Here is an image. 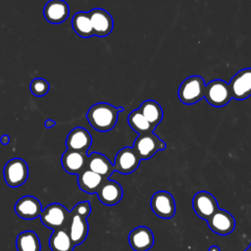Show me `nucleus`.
<instances>
[{"label":"nucleus","mask_w":251,"mask_h":251,"mask_svg":"<svg viewBox=\"0 0 251 251\" xmlns=\"http://www.w3.org/2000/svg\"><path fill=\"white\" fill-rule=\"evenodd\" d=\"M91 213V206L88 201H81L70 211L68 223L65 226L75 246L84 242L88 235L89 226L87 218Z\"/></svg>","instance_id":"obj_1"},{"label":"nucleus","mask_w":251,"mask_h":251,"mask_svg":"<svg viewBox=\"0 0 251 251\" xmlns=\"http://www.w3.org/2000/svg\"><path fill=\"white\" fill-rule=\"evenodd\" d=\"M124 111V107H115L109 103L100 102L89 108L86 118L94 129L105 132L114 128L118 122L119 114Z\"/></svg>","instance_id":"obj_2"},{"label":"nucleus","mask_w":251,"mask_h":251,"mask_svg":"<svg viewBox=\"0 0 251 251\" xmlns=\"http://www.w3.org/2000/svg\"><path fill=\"white\" fill-rule=\"evenodd\" d=\"M205 80L200 75L186 77L180 84L177 95L179 100L186 105H192L204 98Z\"/></svg>","instance_id":"obj_3"},{"label":"nucleus","mask_w":251,"mask_h":251,"mask_svg":"<svg viewBox=\"0 0 251 251\" xmlns=\"http://www.w3.org/2000/svg\"><path fill=\"white\" fill-rule=\"evenodd\" d=\"M132 148L140 160H148L157 152L166 149V143L154 132L138 134L133 141Z\"/></svg>","instance_id":"obj_4"},{"label":"nucleus","mask_w":251,"mask_h":251,"mask_svg":"<svg viewBox=\"0 0 251 251\" xmlns=\"http://www.w3.org/2000/svg\"><path fill=\"white\" fill-rule=\"evenodd\" d=\"M70 211L60 203H51L47 205L40 214L41 223L48 228L55 230L65 227Z\"/></svg>","instance_id":"obj_5"},{"label":"nucleus","mask_w":251,"mask_h":251,"mask_svg":"<svg viewBox=\"0 0 251 251\" xmlns=\"http://www.w3.org/2000/svg\"><path fill=\"white\" fill-rule=\"evenodd\" d=\"M204 98L213 107L226 106L231 99L228 83L223 79L211 80L205 86Z\"/></svg>","instance_id":"obj_6"},{"label":"nucleus","mask_w":251,"mask_h":251,"mask_svg":"<svg viewBox=\"0 0 251 251\" xmlns=\"http://www.w3.org/2000/svg\"><path fill=\"white\" fill-rule=\"evenodd\" d=\"M5 182L11 187L23 185L28 176V167L25 160L14 158L8 161L3 171Z\"/></svg>","instance_id":"obj_7"},{"label":"nucleus","mask_w":251,"mask_h":251,"mask_svg":"<svg viewBox=\"0 0 251 251\" xmlns=\"http://www.w3.org/2000/svg\"><path fill=\"white\" fill-rule=\"evenodd\" d=\"M231 98L234 100H244L251 96V68L237 72L228 82Z\"/></svg>","instance_id":"obj_8"},{"label":"nucleus","mask_w":251,"mask_h":251,"mask_svg":"<svg viewBox=\"0 0 251 251\" xmlns=\"http://www.w3.org/2000/svg\"><path fill=\"white\" fill-rule=\"evenodd\" d=\"M153 213L162 219H171L176 213V202L173 195L168 191H157L150 200Z\"/></svg>","instance_id":"obj_9"},{"label":"nucleus","mask_w":251,"mask_h":251,"mask_svg":"<svg viewBox=\"0 0 251 251\" xmlns=\"http://www.w3.org/2000/svg\"><path fill=\"white\" fill-rule=\"evenodd\" d=\"M140 158L132 147H124L116 154L114 170L123 175L133 173L140 164Z\"/></svg>","instance_id":"obj_10"},{"label":"nucleus","mask_w":251,"mask_h":251,"mask_svg":"<svg viewBox=\"0 0 251 251\" xmlns=\"http://www.w3.org/2000/svg\"><path fill=\"white\" fill-rule=\"evenodd\" d=\"M208 226L212 231L219 235H227L235 228L233 216L224 209H218L207 221Z\"/></svg>","instance_id":"obj_11"},{"label":"nucleus","mask_w":251,"mask_h":251,"mask_svg":"<svg viewBox=\"0 0 251 251\" xmlns=\"http://www.w3.org/2000/svg\"><path fill=\"white\" fill-rule=\"evenodd\" d=\"M192 207L195 214L207 221L218 209L217 199L208 191H198L192 199Z\"/></svg>","instance_id":"obj_12"},{"label":"nucleus","mask_w":251,"mask_h":251,"mask_svg":"<svg viewBox=\"0 0 251 251\" xmlns=\"http://www.w3.org/2000/svg\"><path fill=\"white\" fill-rule=\"evenodd\" d=\"M93 33L98 37L108 36L114 27V21L109 12L102 8H95L88 12Z\"/></svg>","instance_id":"obj_13"},{"label":"nucleus","mask_w":251,"mask_h":251,"mask_svg":"<svg viewBox=\"0 0 251 251\" xmlns=\"http://www.w3.org/2000/svg\"><path fill=\"white\" fill-rule=\"evenodd\" d=\"M15 213L24 220H34L40 216L42 212L41 202L31 195H25L20 198L15 206H14Z\"/></svg>","instance_id":"obj_14"},{"label":"nucleus","mask_w":251,"mask_h":251,"mask_svg":"<svg viewBox=\"0 0 251 251\" xmlns=\"http://www.w3.org/2000/svg\"><path fill=\"white\" fill-rule=\"evenodd\" d=\"M87 153L67 149L61 157L63 169L70 175H78L87 167Z\"/></svg>","instance_id":"obj_15"},{"label":"nucleus","mask_w":251,"mask_h":251,"mask_svg":"<svg viewBox=\"0 0 251 251\" xmlns=\"http://www.w3.org/2000/svg\"><path fill=\"white\" fill-rule=\"evenodd\" d=\"M99 201L106 206H115L123 198V188L120 183L109 178L105 179L96 191Z\"/></svg>","instance_id":"obj_16"},{"label":"nucleus","mask_w":251,"mask_h":251,"mask_svg":"<svg viewBox=\"0 0 251 251\" xmlns=\"http://www.w3.org/2000/svg\"><path fill=\"white\" fill-rule=\"evenodd\" d=\"M129 246L134 251H148L154 244V234L145 226L133 228L128 234Z\"/></svg>","instance_id":"obj_17"},{"label":"nucleus","mask_w":251,"mask_h":251,"mask_svg":"<svg viewBox=\"0 0 251 251\" xmlns=\"http://www.w3.org/2000/svg\"><path fill=\"white\" fill-rule=\"evenodd\" d=\"M92 144V137L88 130L81 126L72 129L66 139L67 149L87 153Z\"/></svg>","instance_id":"obj_18"},{"label":"nucleus","mask_w":251,"mask_h":251,"mask_svg":"<svg viewBox=\"0 0 251 251\" xmlns=\"http://www.w3.org/2000/svg\"><path fill=\"white\" fill-rule=\"evenodd\" d=\"M70 9L64 0H50L46 3L43 14L47 22L51 24H61L69 16Z\"/></svg>","instance_id":"obj_19"},{"label":"nucleus","mask_w":251,"mask_h":251,"mask_svg":"<svg viewBox=\"0 0 251 251\" xmlns=\"http://www.w3.org/2000/svg\"><path fill=\"white\" fill-rule=\"evenodd\" d=\"M86 168L100 175L104 178H109L115 171L111 161L105 155L98 152H93L88 155Z\"/></svg>","instance_id":"obj_20"},{"label":"nucleus","mask_w":251,"mask_h":251,"mask_svg":"<svg viewBox=\"0 0 251 251\" xmlns=\"http://www.w3.org/2000/svg\"><path fill=\"white\" fill-rule=\"evenodd\" d=\"M105 179L107 178L102 177L100 175L92 172L87 168L77 175V184L79 189L88 194L96 193Z\"/></svg>","instance_id":"obj_21"},{"label":"nucleus","mask_w":251,"mask_h":251,"mask_svg":"<svg viewBox=\"0 0 251 251\" xmlns=\"http://www.w3.org/2000/svg\"><path fill=\"white\" fill-rule=\"evenodd\" d=\"M49 246L52 251H74L75 247L65 227L53 230L49 238Z\"/></svg>","instance_id":"obj_22"},{"label":"nucleus","mask_w":251,"mask_h":251,"mask_svg":"<svg viewBox=\"0 0 251 251\" xmlns=\"http://www.w3.org/2000/svg\"><path fill=\"white\" fill-rule=\"evenodd\" d=\"M139 111L143 115V117L150 123L152 126L156 128V126L163 120V109L160 104L154 100L148 99L143 101L139 106Z\"/></svg>","instance_id":"obj_23"},{"label":"nucleus","mask_w":251,"mask_h":251,"mask_svg":"<svg viewBox=\"0 0 251 251\" xmlns=\"http://www.w3.org/2000/svg\"><path fill=\"white\" fill-rule=\"evenodd\" d=\"M17 251H41V243L38 235L32 230H25L16 238Z\"/></svg>","instance_id":"obj_24"},{"label":"nucleus","mask_w":251,"mask_h":251,"mask_svg":"<svg viewBox=\"0 0 251 251\" xmlns=\"http://www.w3.org/2000/svg\"><path fill=\"white\" fill-rule=\"evenodd\" d=\"M72 25L75 32L80 37L87 38L94 35L88 12L81 11L75 14L72 20Z\"/></svg>","instance_id":"obj_25"},{"label":"nucleus","mask_w":251,"mask_h":251,"mask_svg":"<svg viewBox=\"0 0 251 251\" xmlns=\"http://www.w3.org/2000/svg\"><path fill=\"white\" fill-rule=\"evenodd\" d=\"M127 124L129 126L138 134L153 132L155 127L150 125V123L143 117L139 109L131 111L127 117Z\"/></svg>","instance_id":"obj_26"},{"label":"nucleus","mask_w":251,"mask_h":251,"mask_svg":"<svg viewBox=\"0 0 251 251\" xmlns=\"http://www.w3.org/2000/svg\"><path fill=\"white\" fill-rule=\"evenodd\" d=\"M29 89L33 95L40 97L45 95L49 91V83L44 78L37 77L30 82Z\"/></svg>","instance_id":"obj_27"},{"label":"nucleus","mask_w":251,"mask_h":251,"mask_svg":"<svg viewBox=\"0 0 251 251\" xmlns=\"http://www.w3.org/2000/svg\"><path fill=\"white\" fill-rule=\"evenodd\" d=\"M0 142H1L3 145H7V144H9V142H10V136H9L8 134H4V135H2V136H1V138H0Z\"/></svg>","instance_id":"obj_28"},{"label":"nucleus","mask_w":251,"mask_h":251,"mask_svg":"<svg viewBox=\"0 0 251 251\" xmlns=\"http://www.w3.org/2000/svg\"><path fill=\"white\" fill-rule=\"evenodd\" d=\"M55 125H56V122H55V121H53V120H50V119L46 120V121H45V123H44V126H45V127H47V128L54 126Z\"/></svg>","instance_id":"obj_29"},{"label":"nucleus","mask_w":251,"mask_h":251,"mask_svg":"<svg viewBox=\"0 0 251 251\" xmlns=\"http://www.w3.org/2000/svg\"><path fill=\"white\" fill-rule=\"evenodd\" d=\"M208 251H221V250H220V248L217 245H212V246L209 247Z\"/></svg>","instance_id":"obj_30"},{"label":"nucleus","mask_w":251,"mask_h":251,"mask_svg":"<svg viewBox=\"0 0 251 251\" xmlns=\"http://www.w3.org/2000/svg\"><path fill=\"white\" fill-rule=\"evenodd\" d=\"M244 251H251V243L249 244V246H248Z\"/></svg>","instance_id":"obj_31"}]
</instances>
